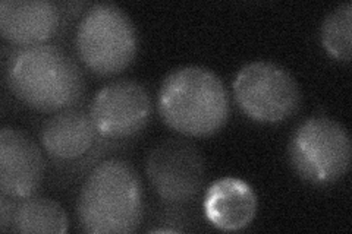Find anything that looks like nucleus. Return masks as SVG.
Returning a JSON list of instances; mask_svg holds the SVG:
<instances>
[{
  "mask_svg": "<svg viewBox=\"0 0 352 234\" xmlns=\"http://www.w3.org/2000/svg\"><path fill=\"white\" fill-rule=\"evenodd\" d=\"M75 49L85 68L96 75L124 72L138 50L134 22L118 5L96 3L85 10L76 27Z\"/></svg>",
  "mask_w": 352,
  "mask_h": 234,
  "instance_id": "20e7f679",
  "label": "nucleus"
},
{
  "mask_svg": "<svg viewBox=\"0 0 352 234\" xmlns=\"http://www.w3.org/2000/svg\"><path fill=\"white\" fill-rule=\"evenodd\" d=\"M234 94L242 113L260 124L288 120L301 104L295 78L282 66L263 60L241 68L234 80Z\"/></svg>",
  "mask_w": 352,
  "mask_h": 234,
  "instance_id": "423d86ee",
  "label": "nucleus"
},
{
  "mask_svg": "<svg viewBox=\"0 0 352 234\" xmlns=\"http://www.w3.org/2000/svg\"><path fill=\"white\" fill-rule=\"evenodd\" d=\"M88 115L100 137L132 138L148 124L151 98L142 84L134 80H118L96 93Z\"/></svg>",
  "mask_w": 352,
  "mask_h": 234,
  "instance_id": "6e6552de",
  "label": "nucleus"
},
{
  "mask_svg": "<svg viewBox=\"0 0 352 234\" xmlns=\"http://www.w3.org/2000/svg\"><path fill=\"white\" fill-rule=\"evenodd\" d=\"M97 135L90 115L72 107L58 111L44 121L40 139L52 159L75 161L94 147Z\"/></svg>",
  "mask_w": 352,
  "mask_h": 234,
  "instance_id": "f8f14e48",
  "label": "nucleus"
},
{
  "mask_svg": "<svg viewBox=\"0 0 352 234\" xmlns=\"http://www.w3.org/2000/svg\"><path fill=\"white\" fill-rule=\"evenodd\" d=\"M295 173L314 186L342 179L351 165L352 145L348 130L330 117H310L295 129L288 143Z\"/></svg>",
  "mask_w": 352,
  "mask_h": 234,
  "instance_id": "39448f33",
  "label": "nucleus"
},
{
  "mask_svg": "<svg viewBox=\"0 0 352 234\" xmlns=\"http://www.w3.org/2000/svg\"><path fill=\"white\" fill-rule=\"evenodd\" d=\"M5 78L21 103L41 113L72 108L85 91L80 65L68 51L47 43L10 51Z\"/></svg>",
  "mask_w": 352,
  "mask_h": 234,
  "instance_id": "f257e3e1",
  "label": "nucleus"
},
{
  "mask_svg": "<svg viewBox=\"0 0 352 234\" xmlns=\"http://www.w3.org/2000/svg\"><path fill=\"white\" fill-rule=\"evenodd\" d=\"M144 217V189L129 161L110 159L87 176L76 199L80 227L91 234L134 233Z\"/></svg>",
  "mask_w": 352,
  "mask_h": 234,
  "instance_id": "f03ea898",
  "label": "nucleus"
},
{
  "mask_svg": "<svg viewBox=\"0 0 352 234\" xmlns=\"http://www.w3.org/2000/svg\"><path fill=\"white\" fill-rule=\"evenodd\" d=\"M352 3L346 2L330 12L322 24V44L333 59L349 62L352 56L351 41Z\"/></svg>",
  "mask_w": 352,
  "mask_h": 234,
  "instance_id": "4468645a",
  "label": "nucleus"
},
{
  "mask_svg": "<svg viewBox=\"0 0 352 234\" xmlns=\"http://www.w3.org/2000/svg\"><path fill=\"white\" fill-rule=\"evenodd\" d=\"M257 195L238 177H222L207 187L204 214L214 227L225 231L242 230L251 224L257 213Z\"/></svg>",
  "mask_w": 352,
  "mask_h": 234,
  "instance_id": "9b49d317",
  "label": "nucleus"
},
{
  "mask_svg": "<svg viewBox=\"0 0 352 234\" xmlns=\"http://www.w3.org/2000/svg\"><path fill=\"white\" fill-rule=\"evenodd\" d=\"M10 199L12 198H9L3 194L2 198H0V230L2 231H8L9 227H12L15 204Z\"/></svg>",
  "mask_w": 352,
  "mask_h": 234,
  "instance_id": "2eb2a0df",
  "label": "nucleus"
},
{
  "mask_svg": "<svg viewBox=\"0 0 352 234\" xmlns=\"http://www.w3.org/2000/svg\"><path fill=\"white\" fill-rule=\"evenodd\" d=\"M157 108L175 132L191 138L212 137L229 119V94L222 80L203 66H182L164 78Z\"/></svg>",
  "mask_w": 352,
  "mask_h": 234,
  "instance_id": "7ed1b4c3",
  "label": "nucleus"
},
{
  "mask_svg": "<svg viewBox=\"0 0 352 234\" xmlns=\"http://www.w3.org/2000/svg\"><path fill=\"white\" fill-rule=\"evenodd\" d=\"M146 173L163 202L185 205L200 194L206 165L200 150L194 143L170 138L159 142L148 152Z\"/></svg>",
  "mask_w": 352,
  "mask_h": 234,
  "instance_id": "0eeeda50",
  "label": "nucleus"
},
{
  "mask_svg": "<svg viewBox=\"0 0 352 234\" xmlns=\"http://www.w3.org/2000/svg\"><path fill=\"white\" fill-rule=\"evenodd\" d=\"M60 9L50 0H2L0 32L14 46L46 44L58 32Z\"/></svg>",
  "mask_w": 352,
  "mask_h": 234,
  "instance_id": "9d476101",
  "label": "nucleus"
},
{
  "mask_svg": "<svg viewBox=\"0 0 352 234\" xmlns=\"http://www.w3.org/2000/svg\"><path fill=\"white\" fill-rule=\"evenodd\" d=\"M69 222L65 209L50 198L28 196L15 204L12 230L24 234H65Z\"/></svg>",
  "mask_w": 352,
  "mask_h": 234,
  "instance_id": "ddd939ff",
  "label": "nucleus"
},
{
  "mask_svg": "<svg viewBox=\"0 0 352 234\" xmlns=\"http://www.w3.org/2000/svg\"><path fill=\"white\" fill-rule=\"evenodd\" d=\"M46 163L38 145L24 130L5 126L0 130V191L12 199L36 195Z\"/></svg>",
  "mask_w": 352,
  "mask_h": 234,
  "instance_id": "1a4fd4ad",
  "label": "nucleus"
}]
</instances>
